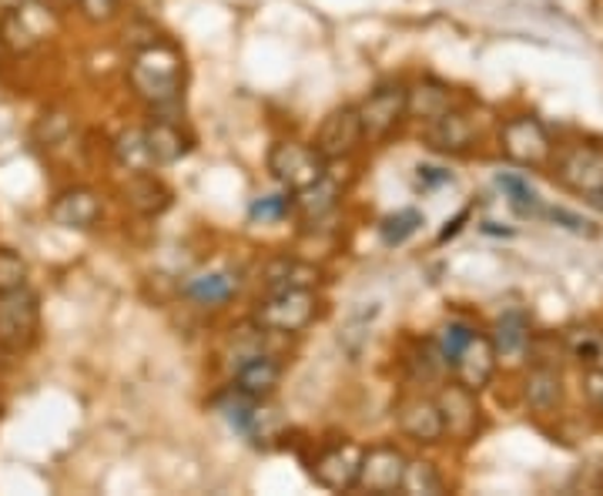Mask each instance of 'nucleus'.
Returning a JSON list of instances; mask_svg holds the SVG:
<instances>
[{"label":"nucleus","instance_id":"26","mask_svg":"<svg viewBox=\"0 0 603 496\" xmlns=\"http://www.w3.org/2000/svg\"><path fill=\"white\" fill-rule=\"evenodd\" d=\"M496 185L503 189V195L509 198V205H514V211L517 215H540L543 208H540V195L530 189V182L527 178H520V174H514V171H499L496 174Z\"/></svg>","mask_w":603,"mask_h":496},{"label":"nucleus","instance_id":"12","mask_svg":"<svg viewBox=\"0 0 603 496\" xmlns=\"http://www.w3.org/2000/svg\"><path fill=\"white\" fill-rule=\"evenodd\" d=\"M439 413H443V430L453 436V439H473L477 426H480V410H477V399L467 386H449L443 389L439 396Z\"/></svg>","mask_w":603,"mask_h":496},{"label":"nucleus","instance_id":"16","mask_svg":"<svg viewBox=\"0 0 603 496\" xmlns=\"http://www.w3.org/2000/svg\"><path fill=\"white\" fill-rule=\"evenodd\" d=\"M124 205L134 208L137 215H161L171 208V192L158 182L155 174L142 171V174H131L128 178V185H124Z\"/></svg>","mask_w":603,"mask_h":496},{"label":"nucleus","instance_id":"36","mask_svg":"<svg viewBox=\"0 0 603 496\" xmlns=\"http://www.w3.org/2000/svg\"><path fill=\"white\" fill-rule=\"evenodd\" d=\"M583 392H587V399H590L593 410L603 416V370H590V373L583 376Z\"/></svg>","mask_w":603,"mask_h":496},{"label":"nucleus","instance_id":"32","mask_svg":"<svg viewBox=\"0 0 603 496\" xmlns=\"http://www.w3.org/2000/svg\"><path fill=\"white\" fill-rule=\"evenodd\" d=\"M24 286H27V262L11 249H0V295L17 292Z\"/></svg>","mask_w":603,"mask_h":496},{"label":"nucleus","instance_id":"1","mask_svg":"<svg viewBox=\"0 0 603 496\" xmlns=\"http://www.w3.org/2000/svg\"><path fill=\"white\" fill-rule=\"evenodd\" d=\"M128 81L142 101H148L155 108L174 105L181 98V55L174 48H168V44L155 40L134 55V61L128 68Z\"/></svg>","mask_w":603,"mask_h":496},{"label":"nucleus","instance_id":"21","mask_svg":"<svg viewBox=\"0 0 603 496\" xmlns=\"http://www.w3.org/2000/svg\"><path fill=\"white\" fill-rule=\"evenodd\" d=\"M443 111H449V87L439 81H420L406 92V114L420 118V121H433Z\"/></svg>","mask_w":603,"mask_h":496},{"label":"nucleus","instance_id":"8","mask_svg":"<svg viewBox=\"0 0 603 496\" xmlns=\"http://www.w3.org/2000/svg\"><path fill=\"white\" fill-rule=\"evenodd\" d=\"M556 178L580 195H603V152L593 145H577L560 158Z\"/></svg>","mask_w":603,"mask_h":496},{"label":"nucleus","instance_id":"3","mask_svg":"<svg viewBox=\"0 0 603 496\" xmlns=\"http://www.w3.org/2000/svg\"><path fill=\"white\" fill-rule=\"evenodd\" d=\"M326 158H322L315 148L299 145V142H278L268 152V171L282 189L289 192H302L309 185H315L322 174H326Z\"/></svg>","mask_w":603,"mask_h":496},{"label":"nucleus","instance_id":"4","mask_svg":"<svg viewBox=\"0 0 603 496\" xmlns=\"http://www.w3.org/2000/svg\"><path fill=\"white\" fill-rule=\"evenodd\" d=\"M499 145H503V155L514 161V165H523V168H540L550 161L553 155V142L546 128L523 114V118H509L499 131Z\"/></svg>","mask_w":603,"mask_h":496},{"label":"nucleus","instance_id":"5","mask_svg":"<svg viewBox=\"0 0 603 496\" xmlns=\"http://www.w3.org/2000/svg\"><path fill=\"white\" fill-rule=\"evenodd\" d=\"M359 124H362V138L369 142H383L386 134L406 118V87L402 84H386L376 87L359 108Z\"/></svg>","mask_w":603,"mask_h":496},{"label":"nucleus","instance_id":"31","mask_svg":"<svg viewBox=\"0 0 603 496\" xmlns=\"http://www.w3.org/2000/svg\"><path fill=\"white\" fill-rule=\"evenodd\" d=\"M600 346H603V332L596 329H570L567 332V349L570 355L577 359V363H587V366H596V355H600Z\"/></svg>","mask_w":603,"mask_h":496},{"label":"nucleus","instance_id":"6","mask_svg":"<svg viewBox=\"0 0 603 496\" xmlns=\"http://www.w3.org/2000/svg\"><path fill=\"white\" fill-rule=\"evenodd\" d=\"M402 473H406V457L396 446H376L365 449L362 463H359V480L355 486L365 493H396L402 486Z\"/></svg>","mask_w":603,"mask_h":496},{"label":"nucleus","instance_id":"22","mask_svg":"<svg viewBox=\"0 0 603 496\" xmlns=\"http://www.w3.org/2000/svg\"><path fill=\"white\" fill-rule=\"evenodd\" d=\"M239 273H208V276H198L184 286L198 305H225L231 295H239Z\"/></svg>","mask_w":603,"mask_h":496},{"label":"nucleus","instance_id":"18","mask_svg":"<svg viewBox=\"0 0 603 496\" xmlns=\"http://www.w3.org/2000/svg\"><path fill=\"white\" fill-rule=\"evenodd\" d=\"M523 399L533 413H553L564 402V383L553 366H533L523 386Z\"/></svg>","mask_w":603,"mask_h":496},{"label":"nucleus","instance_id":"23","mask_svg":"<svg viewBox=\"0 0 603 496\" xmlns=\"http://www.w3.org/2000/svg\"><path fill=\"white\" fill-rule=\"evenodd\" d=\"M37 27L31 24L27 11L17 8V11H4L0 14V44L11 51V55H27L34 44H37Z\"/></svg>","mask_w":603,"mask_h":496},{"label":"nucleus","instance_id":"25","mask_svg":"<svg viewBox=\"0 0 603 496\" xmlns=\"http://www.w3.org/2000/svg\"><path fill=\"white\" fill-rule=\"evenodd\" d=\"M114 155L121 161V168H128L131 174H142V171H152L155 161H152V152H148V142H145V131H121V138L114 142Z\"/></svg>","mask_w":603,"mask_h":496},{"label":"nucleus","instance_id":"38","mask_svg":"<svg viewBox=\"0 0 603 496\" xmlns=\"http://www.w3.org/2000/svg\"><path fill=\"white\" fill-rule=\"evenodd\" d=\"M467 218H470V211H459V215H456L453 221H446V229L439 232V242H449V239H453V235H456V232L462 229V221H467Z\"/></svg>","mask_w":603,"mask_h":496},{"label":"nucleus","instance_id":"19","mask_svg":"<svg viewBox=\"0 0 603 496\" xmlns=\"http://www.w3.org/2000/svg\"><path fill=\"white\" fill-rule=\"evenodd\" d=\"M318 282V268L296 258H275L265 268V286L268 292H289V289H312Z\"/></svg>","mask_w":603,"mask_h":496},{"label":"nucleus","instance_id":"27","mask_svg":"<svg viewBox=\"0 0 603 496\" xmlns=\"http://www.w3.org/2000/svg\"><path fill=\"white\" fill-rule=\"evenodd\" d=\"M302 198H299V208H302V215L305 218H322L326 211H333L336 208V198H339V185L329 178V171L318 178L315 185H309V189H302L299 192Z\"/></svg>","mask_w":603,"mask_h":496},{"label":"nucleus","instance_id":"17","mask_svg":"<svg viewBox=\"0 0 603 496\" xmlns=\"http://www.w3.org/2000/svg\"><path fill=\"white\" fill-rule=\"evenodd\" d=\"M426 142H430L436 152L459 155V152H467V148H470V142H473V124H470V118H467V114L443 111L439 118H433V121H430Z\"/></svg>","mask_w":603,"mask_h":496},{"label":"nucleus","instance_id":"24","mask_svg":"<svg viewBox=\"0 0 603 496\" xmlns=\"http://www.w3.org/2000/svg\"><path fill=\"white\" fill-rule=\"evenodd\" d=\"M490 342H493L496 355H503V359L520 355V352L527 349V342H530V326H527V319H523L520 312H506V315H499V323H496Z\"/></svg>","mask_w":603,"mask_h":496},{"label":"nucleus","instance_id":"11","mask_svg":"<svg viewBox=\"0 0 603 496\" xmlns=\"http://www.w3.org/2000/svg\"><path fill=\"white\" fill-rule=\"evenodd\" d=\"M496 359H499V355H496L493 342H490L486 336H473V339L467 342V349H462L459 359L453 363L459 386H467L470 392L486 389L490 379H493V373H496Z\"/></svg>","mask_w":603,"mask_h":496},{"label":"nucleus","instance_id":"37","mask_svg":"<svg viewBox=\"0 0 603 496\" xmlns=\"http://www.w3.org/2000/svg\"><path fill=\"white\" fill-rule=\"evenodd\" d=\"M546 215H550L553 221H564L570 232H590L587 221H583L580 215H570V211H564V208H553V211H546Z\"/></svg>","mask_w":603,"mask_h":496},{"label":"nucleus","instance_id":"14","mask_svg":"<svg viewBox=\"0 0 603 496\" xmlns=\"http://www.w3.org/2000/svg\"><path fill=\"white\" fill-rule=\"evenodd\" d=\"M278 379H282V366L275 363L268 352H255L239 359L236 370V389L252 396V399H268L278 389Z\"/></svg>","mask_w":603,"mask_h":496},{"label":"nucleus","instance_id":"30","mask_svg":"<svg viewBox=\"0 0 603 496\" xmlns=\"http://www.w3.org/2000/svg\"><path fill=\"white\" fill-rule=\"evenodd\" d=\"M423 225V215L415 211V208H402L396 215H386L383 225H379V235L386 245H402L409 235H415V229Z\"/></svg>","mask_w":603,"mask_h":496},{"label":"nucleus","instance_id":"34","mask_svg":"<svg viewBox=\"0 0 603 496\" xmlns=\"http://www.w3.org/2000/svg\"><path fill=\"white\" fill-rule=\"evenodd\" d=\"M81 11L87 21H95V24H105L118 14V0H77Z\"/></svg>","mask_w":603,"mask_h":496},{"label":"nucleus","instance_id":"13","mask_svg":"<svg viewBox=\"0 0 603 496\" xmlns=\"http://www.w3.org/2000/svg\"><path fill=\"white\" fill-rule=\"evenodd\" d=\"M101 218V198L91 189H68L55 198L51 205V221L61 225V229H91Z\"/></svg>","mask_w":603,"mask_h":496},{"label":"nucleus","instance_id":"20","mask_svg":"<svg viewBox=\"0 0 603 496\" xmlns=\"http://www.w3.org/2000/svg\"><path fill=\"white\" fill-rule=\"evenodd\" d=\"M145 142H148L155 168L158 165H174L178 158L189 155V138H184L181 128L171 124V121H155L152 128H145Z\"/></svg>","mask_w":603,"mask_h":496},{"label":"nucleus","instance_id":"28","mask_svg":"<svg viewBox=\"0 0 603 496\" xmlns=\"http://www.w3.org/2000/svg\"><path fill=\"white\" fill-rule=\"evenodd\" d=\"M402 493H409V496H436V493H443V476L436 473V467L433 463H423V460H406V473H402V486H399Z\"/></svg>","mask_w":603,"mask_h":496},{"label":"nucleus","instance_id":"10","mask_svg":"<svg viewBox=\"0 0 603 496\" xmlns=\"http://www.w3.org/2000/svg\"><path fill=\"white\" fill-rule=\"evenodd\" d=\"M37 332V299L27 289L0 295V339L11 349H21Z\"/></svg>","mask_w":603,"mask_h":496},{"label":"nucleus","instance_id":"7","mask_svg":"<svg viewBox=\"0 0 603 496\" xmlns=\"http://www.w3.org/2000/svg\"><path fill=\"white\" fill-rule=\"evenodd\" d=\"M362 453H365V449H362V446H355V443H339V446L326 449V453H322V457L312 463V476H315V483H318V486H326V489H336V493L355 489Z\"/></svg>","mask_w":603,"mask_h":496},{"label":"nucleus","instance_id":"29","mask_svg":"<svg viewBox=\"0 0 603 496\" xmlns=\"http://www.w3.org/2000/svg\"><path fill=\"white\" fill-rule=\"evenodd\" d=\"M473 336H477V332H473V326H467V323H459V319L446 323V326L436 332V349H439V355H443V363L453 366L456 359H459V352L467 349V342H470Z\"/></svg>","mask_w":603,"mask_h":496},{"label":"nucleus","instance_id":"33","mask_svg":"<svg viewBox=\"0 0 603 496\" xmlns=\"http://www.w3.org/2000/svg\"><path fill=\"white\" fill-rule=\"evenodd\" d=\"M292 211V198L289 195H265V198H255L252 208H249V218L252 221H278V218H286Z\"/></svg>","mask_w":603,"mask_h":496},{"label":"nucleus","instance_id":"9","mask_svg":"<svg viewBox=\"0 0 603 496\" xmlns=\"http://www.w3.org/2000/svg\"><path fill=\"white\" fill-rule=\"evenodd\" d=\"M362 142V124H359V111L355 108H339L333 111L318 128L315 138V152L326 161H339L346 155H352Z\"/></svg>","mask_w":603,"mask_h":496},{"label":"nucleus","instance_id":"39","mask_svg":"<svg viewBox=\"0 0 603 496\" xmlns=\"http://www.w3.org/2000/svg\"><path fill=\"white\" fill-rule=\"evenodd\" d=\"M24 4V0H0V14H4V11H17Z\"/></svg>","mask_w":603,"mask_h":496},{"label":"nucleus","instance_id":"15","mask_svg":"<svg viewBox=\"0 0 603 496\" xmlns=\"http://www.w3.org/2000/svg\"><path fill=\"white\" fill-rule=\"evenodd\" d=\"M399 430L415 443H439L446 436L443 413L433 399H412L399 410Z\"/></svg>","mask_w":603,"mask_h":496},{"label":"nucleus","instance_id":"2","mask_svg":"<svg viewBox=\"0 0 603 496\" xmlns=\"http://www.w3.org/2000/svg\"><path fill=\"white\" fill-rule=\"evenodd\" d=\"M315 319V295L312 289H289V292H268L258 302L252 323L275 332V336H296Z\"/></svg>","mask_w":603,"mask_h":496},{"label":"nucleus","instance_id":"35","mask_svg":"<svg viewBox=\"0 0 603 496\" xmlns=\"http://www.w3.org/2000/svg\"><path fill=\"white\" fill-rule=\"evenodd\" d=\"M453 182V174L443 171V168H433V165H420L415 168V185H420L423 192H433L439 185H449Z\"/></svg>","mask_w":603,"mask_h":496}]
</instances>
